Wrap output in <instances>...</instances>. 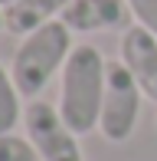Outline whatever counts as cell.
<instances>
[{"label": "cell", "instance_id": "6da1fadb", "mask_svg": "<svg viewBox=\"0 0 157 161\" xmlns=\"http://www.w3.org/2000/svg\"><path fill=\"white\" fill-rule=\"evenodd\" d=\"M105 76H108V63L95 46H75L69 53L59 79V115L75 135H89L98 128Z\"/></svg>", "mask_w": 157, "mask_h": 161}, {"label": "cell", "instance_id": "7a4b0ae2", "mask_svg": "<svg viewBox=\"0 0 157 161\" xmlns=\"http://www.w3.org/2000/svg\"><path fill=\"white\" fill-rule=\"evenodd\" d=\"M72 30H69L62 20H49L39 30L26 33L23 43L13 53V66L10 76L17 82L20 96L23 99H36L49 82H53L56 72H62L69 53H72Z\"/></svg>", "mask_w": 157, "mask_h": 161}, {"label": "cell", "instance_id": "3957f363", "mask_svg": "<svg viewBox=\"0 0 157 161\" xmlns=\"http://www.w3.org/2000/svg\"><path fill=\"white\" fill-rule=\"evenodd\" d=\"M141 86L128 72V66L115 59L108 63V76H105V99H102V115H98V131L105 142L121 145L131 138L134 125H138L141 112Z\"/></svg>", "mask_w": 157, "mask_h": 161}, {"label": "cell", "instance_id": "277c9868", "mask_svg": "<svg viewBox=\"0 0 157 161\" xmlns=\"http://www.w3.org/2000/svg\"><path fill=\"white\" fill-rule=\"evenodd\" d=\"M23 125H26V138L36 145L43 161H82L78 135L66 125V119L59 115V105L33 99L23 108Z\"/></svg>", "mask_w": 157, "mask_h": 161}, {"label": "cell", "instance_id": "5b68a950", "mask_svg": "<svg viewBox=\"0 0 157 161\" xmlns=\"http://www.w3.org/2000/svg\"><path fill=\"white\" fill-rule=\"evenodd\" d=\"M118 59L128 66V72L141 86V92L151 102H157V36L138 23L128 26L118 43Z\"/></svg>", "mask_w": 157, "mask_h": 161}, {"label": "cell", "instance_id": "8992f818", "mask_svg": "<svg viewBox=\"0 0 157 161\" xmlns=\"http://www.w3.org/2000/svg\"><path fill=\"white\" fill-rule=\"evenodd\" d=\"M124 0H72L62 10V23L72 33H98V30H115L128 17Z\"/></svg>", "mask_w": 157, "mask_h": 161}, {"label": "cell", "instance_id": "52a82bcc", "mask_svg": "<svg viewBox=\"0 0 157 161\" xmlns=\"http://www.w3.org/2000/svg\"><path fill=\"white\" fill-rule=\"evenodd\" d=\"M72 0H13L10 7H3V23L13 36H26L39 30L43 23L62 17V10Z\"/></svg>", "mask_w": 157, "mask_h": 161}, {"label": "cell", "instance_id": "ba28073f", "mask_svg": "<svg viewBox=\"0 0 157 161\" xmlns=\"http://www.w3.org/2000/svg\"><path fill=\"white\" fill-rule=\"evenodd\" d=\"M20 122V89L10 69L0 66V135H10Z\"/></svg>", "mask_w": 157, "mask_h": 161}, {"label": "cell", "instance_id": "9c48e42d", "mask_svg": "<svg viewBox=\"0 0 157 161\" xmlns=\"http://www.w3.org/2000/svg\"><path fill=\"white\" fill-rule=\"evenodd\" d=\"M0 161H43V155L30 138H20L10 131V135H0Z\"/></svg>", "mask_w": 157, "mask_h": 161}, {"label": "cell", "instance_id": "30bf717a", "mask_svg": "<svg viewBox=\"0 0 157 161\" xmlns=\"http://www.w3.org/2000/svg\"><path fill=\"white\" fill-rule=\"evenodd\" d=\"M131 17L138 20V26H144L147 33L157 36V0H124Z\"/></svg>", "mask_w": 157, "mask_h": 161}, {"label": "cell", "instance_id": "8fae6325", "mask_svg": "<svg viewBox=\"0 0 157 161\" xmlns=\"http://www.w3.org/2000/svg\"><path fill=\"white\" fill-rule=\"evenodd\" d=\"M0 30H7V23H3V7H0Z\"/></svg>", "mask_w": 157, "mask_h": 161}, {"label": "cell", "instance_id": "7c38bea8", "mask_svg": "<svg viewBox=\"0 0 157 161\" xmlns=\"http://www.w3.org/2000/svg\"><path fill=\"white\" fill-rule=\"evenodd\" d=\"M10 3H13V0H0V7H10Z\"/></svg>", "mask_w": 157, "mask_h": 161}]
</instances>
